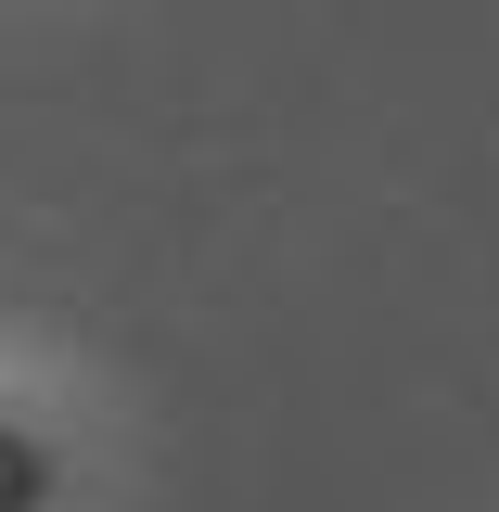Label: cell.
Here are the masks:
<instances>
[{
	"label": "cell",
	"mask_w": 499,
	"mask_h": 512,
	"mask_svg": "<svg viewBox=\"0 0 499 512\" xmlns=\"http://www.w3.org/2000/svg\"><path fill=\"white\" fill-rule=\"evenodd\" d=\"M39 500H52V448L0 423V512H39Z\"/></svg>",
	"instance_id": "1"
}]
</instances>
